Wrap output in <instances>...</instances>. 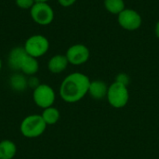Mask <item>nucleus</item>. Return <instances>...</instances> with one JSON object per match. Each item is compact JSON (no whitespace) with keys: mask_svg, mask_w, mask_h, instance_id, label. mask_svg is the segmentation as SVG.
<instances>
[{"mask_svg":"<svg viewBox=\"0 0 159 159\" xmlns=\"http://www.w3.org/2000/svg\"><path fill=\"white\" fill-rule=\"evenodd\" d=\"M2 65H3V63H2V61H1V59H0V71H1V69H2Z\"/></svg>","mask_w":159,"mask_h":159,"instance_id":"5701e85b","label":"nucleus"},{"mask_svg":"<svg viewBox=\"0 0 159 159\" xmlns=\"http://www.w3.org/2000/svg\"><path fill=\"white\" fill-rule=\"evenodd\" d=\"M77 0H58V3L63 7H69L73 6Z\"/></svg>","mask_w":159,"mask_h":159,"instance_id":"aec40b11","label":"nucleus"},{"mask_svg":"<svg viewBox=\"0 0 159 159\" xmlns=\"http://www.w3.org/2000/svg\"><path fill=\"white\" fill-rule=\"evenodd\" d=\"M47 129V124L41 115H30L20 123V133L29 139H34L41 136Z\"/></svg>","mask_w":159,"mask_h":159,"instance_id":"f03ea898","label":"nucleus"},{"mask_svg":"<svg viewBox=\"0 0 159 159\" xmlns=\"http://www.w3.org/2000/svg\"><path fill=\"white\" fill-rule=\"evenodd\" d=\"M41 116L44 119L47 126H51V125H55L59 121L61 114H60V111L57 108L51 106V107L43 109Z\"/></svg>","mask_w":159,"mask_h":159,"instance_id":"2eb2a0df","label":"nucleus"},{"mask_svg":"<svg viewBox=\"0 0 159 159\" xmlns=\"http://www.w3.org/2000/svg\"><path fill=\"white\" fill-rule=\"evenodd\" d=\"M106 97L111 106L119 109L128 104L129 100V92L127 86L115 81L108 87Z\"/></svg>","mask_w":159,"mask_h":159,"instance_id":"7ed1b4c3","label":"nucleus"},{"mask_svg":"<svg viewBox=\"0 0 159 159\" xmlns=\"http://www.w3.org/2000/svg\"><path fill=\"white\" fill-rule=\"evenodd\" d=\"M49 41L43 34H33L29 36L23 46L26 53L34 58H40L47 54L49 49Z\"/></svg>","mask_w":159,"mask_h":159,"instance_id":"20e7f679","label":"nucleus"},{"mask_svg":"<svg viewBox=\"0 0 159 159\" xmlns=\"http://www.w3.org/2000/svg\"><path fill=\"white\" fill-rule=\"evenodd\" d=\"M26 55V51L23 48V47H15L13 48L8 54L7 58V63L11 70L19 72L20 70V64L21 61Z\"/></svg>","mask_w":159,"mask_h":159,"instance_id":"1a4fd4ad","label":"nucleus"},{"mask_svg":"<svg viewBox=\"0 0 159 159\" xmlns=\"http://www.w3.org/2000/svg\"><path fill=\"white\" fill-rule=\"evenodd\" d=\"M90 79L82 73H72L61 82L60 87L61 98L68 103H75L82 100L88 93Z\"/></svg>","mask_w":159,"mask_h":159,"instance_id":"f257e3e1","label":"nucleus"},{"mask_svg":"<svg viewBox=\"0 0 159 159\" xmlns=\"http://www.w3.org/2000/svg\"><path fill=\"white\" fill-rule=\"evenodd\" d=\"M33 100L38 107L46 109L53 105L56 94L54 89L48 84H40L33 91Z\"/></svg>","mask_w":159,"mask_h":159,"instance_id":"423d86ee","label":"nucleus"},{"mask_svg":"<svg viewBox=\"0 0 159 159\" xmlns=\"http://www.w3.org/2000/svg\"><path fill=\"white\" fill-rule=\"evenodd\" d=\"M103 6L109 13L114 15H118L126 8L124 0H104Z\"/></svg>","mask_w":159,"mask_h":159,"instance_id":"dca6fc26","label":"nucleus"},{"mask_svg":"<svg viewBox=\"0 0 159 159\" xmlns=\"http://www.w3.org/2000/svg\"><path fill=\"white\" fill-rule=\"evenodd\" d=\"M117 22L124 30L133 32L140 29L143 23V19L137 10L125 8L117 15Z\"/></svg>","mask_w":159,"mask_h":159,"instance_id":"0eeeda50","label":"nucleus"},{"mask_svg":"<svg viewBox=\"0 0 159 159\" xmlns=\"http://www.w3.org/2000/svg\"><path fill=\"white\" fill-rule=\"evenodd\" d=\"M40 85L39 79L37 77H35L34 75H32L28 78V87L32 88L33 89H34L35 88H37Z\"/></svg>","mask_w":159,"mask_h":159,"instance_id":"6ab92c4d","label":"nucleus"},{"mask_svg":"<svg viewBox=\"0 0 159 159\" xmlns=\"http://www.w3.org/2000/svg\"><path fill=\"white\" fill-rule=\"evenodd\" d=\"M65 56L70 64L81 65L89 61L90 52L87 46L83 44H75L67 49Z\"/></svg>","mask_w":159,"mask_h":159,"instance_id":"6e6552de","label":"nucleus"},{"mask_svg":"<svg viewBox=\"0 0 159 159\" xmlns=\"http://www.w3.org/2000/svg\"><path fill=\"white\" fill-rule=\"evenodd\" d=\"M18 7L21 9H31V7L34 5V0H15Z\"/></svg>","mask_w":159,"mask_h":159,"instance_id":"f3484780","label":"nucleus"},{"mask_svg":"<svg viewBox=\"0 0 159 159\" xmlns=\"http://www.w3.org/2000/svg\"><path fill=\"white\" fill-rule=\"evenodd\" d=\"M32 20L38 25H49L55 17L52 7L46 2H35L30 9Z\"/></svg>","mask_w":159,"mask_h":159,"instance_id":"39448f33","label":"nucleus"},{"mask_svg":"<svg viewBox=\"0 0 159 159\" xmlns=\"http://www.w3.org/2000/svg\"><path fill=\"white\" fill-rule=\"evenodd\" d=\"M35 2H46V3H48L49 0H34Z\"/></svg>","mask_w":159,"mask_h":159,"instance_id":"4be33fe9","label":"nucleus"},{"mask_svg":"<svg viewBox=\"0 0 159 159\" xmlns=\"http://www.w3.org/2000/svg\"><path fill=\"white\" fill-rule=\"evenodd\" d=\"M9 85L13 90L22 92L28 88V79L25 77V75L16 73L11 75L9 79Z\"/></svg>","mask_w":159,"mask_h":159,"instance_id":"4468645a","label":"nucleus"},{"mask_svg":"<svg viewBox=\"0 0 159 159\" xmlns=\"http://www.w3.org/2000/svg\"><path fill=\"white\" fill-rule=\"evenodd\" d=\"M155 34H156V36L159 39V20L157 22V24H156V27H155Z\"/></svg>","mask_w":159,"mask_h":159,"instance_id":"412c9836","label":"nucleus"},{"mask_svg":"<svg viewBox=\"0 0 159 159\" xmlns=\"http://www.w3.org/2000/svg\"><path fill=\"white\" fill-rule=\"evenodd\" d=\"M116 82H118V83H120V84H123V85H125V86H129V84L130 83V78H129V76L127 75V74H125V73H120V74H118L117 75H116Z\"/></svg>","mask_w":159,"mask_h":159,"instance_id":"a211bd4d","label":"nucleus"},{"mask_svg":"<svg viewBox=\"0 0 159 159\" xmlns=\"http://www.w3.org/2000/svg\"><path fill=\"white\" fill-rule=\"evenodd\" d=\"M39 70V62L36 58H34L26 53L24 56L21 64H20V72L25 75H34Z\"/></svg>","mask_w":159,"mask_h":159,"instance_id":"f8f14e48","label":"nucleus"},{"mask_svg":"<svg viewBox=\"0 0 159 159\" xmlns=\"http://www.w3.org/2000/svg\"><path fill=\"white\" fill-rule=\"evenodd\" d=\"M17 154V146L10 140L0 142V159H13Z\"/></svg>","mask_w":159,"mask_h":159,"instance_id":"ddd939ff","label":"nucleus"},{"mask_svg":"<svg viewBox=\"0 0 159 159\" xmlns=\"http://www.w3.org/2000/svg\"><path fill=\"white\" fill-rule=\"evenodd\" d=\"M108 87L106 83L102 80L90 81L89 88V94L91 98L95 100H102L107 96Z\"/></svg>","mask_w":159,"mask_h":159,"instance_id":"9b49d317","label":"nucleus"},{"mask_svg":"<svg viewBox=\"0 0 159 159\" xmlns=\"http://www.w3.org/2000/svg\"><path fill=\"white\" fill-rule=\"evenodd\" d=\"M69 61L65 55L57 54L51 57L48 62V69L52 74H61L68 66Z\"/></svg>","mask_w":159,"mask_h":159,"instance_id":"9d476101","label":"nucleus"}]
</instances>
